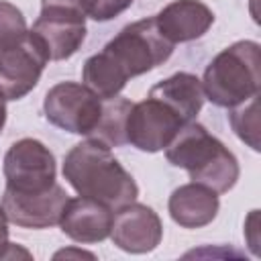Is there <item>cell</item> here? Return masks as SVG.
Instances as JSON below:
<instances>
[{"label": "cell", "instance_id": "6da1fadb", "mask_svg": "<svg viewBox=\"0 0 261 261\" xmlns=\"http://www.w3.org/2000/svg\"><path fill=\"white\" fill-rule=\"evenodd\" d=\"M173 47L157 29L155 16L122 27L102 51L90 55L82 67V82L102 100L118 96L130 77L163 65Z\"/></svg>", "mask_w": 261, "mask_h": 261}, {"label": "cell", "instance_id": "7a4b0ae2", "mask_svg": "<svg viewBox=\"0 0 261 261\" xmlns=\"http://www.w3.org/2000/svg\"><path fill=\"white\" fill-rule=\"evenodd\" d=\"M61 171L80 196L96 200L110 210H118L139 196L135 177L112 155L110 147L96 139L73 145L63 159Z\"/></svg>", "mask_w": 261, "mask_h": 261}, {"label": "cell", "instance_id": "3957f363", "mask_svg": "<svg viewBox=\"0 0 261 261\" xmlns=\"http://www.w3.org/2000/svg\"><path fill=\"white\" fill-rule=\"evenodd\" d=\"M165 159L173 167L186 169L192 181L202 184L216 194H226L232 190L241 175L234 153L196 120L177 130V135L165 147Z\"/></svg>", "mask_w": 261, "mask_h": 261}, {"label": "cell", "instance_id": "277c9868", "mask_svg": "<svg viewBox=\"0 0 261 261\" xmlns=\"http://www.w3.org/2000/svg\"><path fill=\"white\" fill-rule=\"evenodd\" d=\"M202 88L206 100L220 108H232L259 96L261 47L257 41H237L222 49L204 69Z\"/></svg>", "mask_w": 261, "mask_h": 261}, {"label": "cell", "instance_id": "5b68a950", "mask_svg": "<svg viewBox=\"0 0 261 261\" xmlns=\"http://www.w3.org/2000/svg\"><path fill=\"white\" fill-rule=\"evenodd\" d=\"M49 55L41 39L27 31L0 43V94L6 100H20L39 84Z\"/></svg>", "mask_w": 261, "mask_h": 261}, {"label": "cell", "instance_id": "8992f818", "mask_svg": "<svg viewBox=\"0 0 261 261\" xmlns=\"http://www.w3.org/2000/svg\"><path fill=\"white\" fill-rule=\"evenodd\" d=\"M104 100L92 92L88 86L77 82H59L55 84L43 100L45 118L71 135L90 137L98 126L102 116Z\"/></svg>", "mask_w": 261, "mask_h": 261}, {"label": "cell", "instance_id": "52a82bcc", "mask_svg": "<svg viewBox=\"0 0 261 261\" xmlns=\"http://www.w3.org/2000/svg\"><path fill=\"white\" fill-rule=\"evenodd\" d=\"M188 124V120L163 98L155 94H147L145 100L133 102L126 116V145L143 153L163 151L177 130Z\"/></svg>", "mask_w": 261, "mask_h": 261}, {"label": "cell", "instance_id": "ba28073f", "mask_svg": "<svg viewBox=\"0 0 261 261\" xmlns=\"http://www.w3.org/2000/svg\"><path fill=\"white\" fill-rule=\"evenodd\" d=\"M6 190L18 194H37L49 190L57 175L55 155L37 139H20L10 145L2 161Z\"/></svg>", "mask_w": 261, "mask_h": 261}, {"label": "cell", "instance_id": "9c48e42d", "mask_svg": "<svg viewBox=\"0 0 261 261\" xmlns=\"http://www.w3.org/2000/svg\"><path fill=\"white\" fill-rule=\"evenodd\" d=\"M47 49L51 61L69 59L86 41L84 12L67 6H41V12L31 29Z\"/></svg>", "mask_w": 261, "mask_h": 261}, {"label": "cell", "instance_id": "30bf717a", "mask_svg": "<svg viewBox=\"0 0 261 261\" xmlns=\"http://www.w3.org/2000/svg\"><path fill=\"white\" fill-rule=\"evenodd\" d=\"M110 239L124 253H151L163 239V224L151 206L130 202L114 210Z\"/></svg>", "mask_w": 261, "mask_h": 261}, {"label": "cell", "instance_id": "8fae6325", "mask_svg": "<svg viewBox=\"0 0 261 261\" xmlns=\"http://www.w3.org/2000/svg\"><path fill=\"white\" fill-rule=\"evenodd\" d=\"M69 202L67 192L53 184L45 192L37 194H18L4 188L2 208L8 216V222L20 228H49L59 224L61 214Z\"/></svg>", "mask_w": 261, "mask_h": 261}, {"label": "cell", "instance_id": "7c38bea8", "mask_svg": "<svg viewBox=\"0 0 261 261\" xmlns=\"http://www.w3.org/2000/svg\"><path fill=\"white\" fill-rule=\"evenodd\" d=\"M159 33L171 43L200 39L214 24V12L202 0H173L155 14Z\"/></svg>", "mask_w": 261, "mask_h": 261}, {"label": "cell", "instance_id": "4fadbf2b", "mask_svg": "<svg viewBox=\"0 0 261 261\" xmlns=\"http://www.w3.org/2000/svg\"><path fill=\"white\" fill-rule=\"evenodd\" d=\"M112 218H114V210H110L108 206L77 196V198H69L61 214L59 226L61 232L71 241L88 245V243H100L110 237Z\"/></svg>", "mask_w": 261, "mask_h": 261}, {"label": "cell", "instance_id": "5bb4252c", "mask_svg": "<svg viewBox=\"0 0 261 261\" xmlns=\"http://www.w3.org/2000/svg\"><path fill=\"white\" fill-rule=\"evenodd\" d=\"M218 208V194L196 181L175 188L167 202L171 220L181 228H202L210 224L216 218Z\"/></svg>", "mask_w": 261, "mask_h": 261}, {"label": "cell", "instance_id": "9a60e30c", "mask_svg": "<svg viewBox=\"0 0 261 261\" xmlns=\"http://www.w3.org/2000/svg\"><path fill=\"white\" fill-rule=\"evenodd\" d=\"M149 92L163 98L165 102H169L188 122L196 120V116L202 110L204 100H206L202 80L190 71H177V73L165 77L163 82L155 84Z\"/></svg>", "mask_w": 261, "mask_h": 261}, {"label": "cell", "instance_id": "2e32d148", "mask_svg": "<svg viewBox=\"0 0 261 261\" xmlns=\"http://www.w3.org/2000/svg\"><path fill=\"white\" fill-rule=\"evenodd\" d=\"M133 102L124 96H114L104 100L102 116L98 120V126L88 139H96L108 147H122L126 145V116Z\"/></svg>", "mask_w": 261, "mask_h": 261}, {"label": "cell", "instance_id": "e0dca14e", "mask_svg": "<svg viewBox=\"0 0 261 261\" xmlns=\"http://www.w3.org/2000/svg\"><path fill=\"white\" fill-rule=\"evenodd\" d=\"M257 98L253 96L247 102H241L230 108V126L241 141H245L253 151H259V116H257Z\"/></svg>", "mask_w": 261, "mask_h": 261}, {"label": "cell", "instance_id": "ac0fdd59", "mask_svg": "<svg viewBox=\"0 0 261 261\" xmlns=\"http://www.w3.org/2000/svg\"><path fill=\"white\" fill-rule=\"evenodd\" d=\"M133 0H80V8L86 18H92L96 22H106L122 14L126 8H130Z\"/></svg>", "mask_w": 261, "mask_h": 261}, {"label": "cell", "instance_id": "d6986e66", "mask_svg": "<svg viewBox=\"0 0 261 261\" xmlns=\"http://www.w3.org/2000/svg\"><path fill=\"white\" fill-rule=\"evenodd\" d=\"M27 33V20L12 2L0 0V43Z\"/></svg>", "mask_w": 261, "mask_h": 261}, {"label": "cell", "instance_id": "ffe728a7", "mask_svg": "<svg viewBox=\"0 0 261 261\" xmlns=\"http://www.w3.org/2000/svg\"><path fill=\"white\" fill-rule=\"evenodd\" d=\"M245 226H247L245 232H249V234H247V237H249V247H251V251H253L255 255H259V241L253 239V234H255V230H257V210H251V214H249Z\"/></svg>", "mask_w": 261, "mask_h": 261}, {"label": "cell", "instance_id": "44dd1931", "mask_svg": "<svg viewBox=\"0 0 261 261\" xmlns=\"http://www.w3.org/2000/svg\"><path fill=\"white\" fill-rule=\"evenodd\" d=\"M8 245H10L8 243V216H6V212L0 204V259L4 257V251H6Z\"/></svg>", "mask_w": 261, "mask_h": 261}, {"label": "cell", "instance_id": "7402d4cb", "mask_svg": "<svg viewBox=\"0 0 261 261\" xmlns=\"http://www.w3.org/2000/svg\"><path fill=\"white\" fill-rule=\"evenodd\" d=\"M41 6H67V8H75L82 12L80 0H41Z\"/></svg>", "mask_w": 261, "mask_h": 261}, {"label": "cell", "instance_id": "603a6c76", "mask_svg": "<svg viewBox=\"0 0 261 261\" xmlns=\"http://www.w3.org/2000/svg\"><path fill=\"white\" fill-rule=\"evenodd\" d=\"M4 124H6V98L0 94V133H2Z\"/></svg>", "mask_w": 261, "mask_h": 261}]
</instances>
